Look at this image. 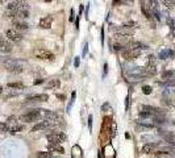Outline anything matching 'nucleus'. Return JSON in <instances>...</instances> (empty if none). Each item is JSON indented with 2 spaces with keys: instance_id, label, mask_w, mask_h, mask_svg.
<instances>
[{
  "instance_id": "obj_1",
  "label": "nucleus",
  "mask_w": 175,
  "mask_h": 158,
  "mask_svg": "<svg viewBox=\"0 0 175 158\" xmlns=\"http://www.w3.org/2000/svg\"><path fill=\"white\" fill-rule=\"evenodd\" d=\"M148 75L146 67H133V69H128L125 71V77L129 79V81H141L144 77Z\"/></svg>"
},
{
  "instance_id": "obj_2",
  "label": "nucleus",
  "mask_w": 175,
  "mask_h": 158,
  "mask_svg": "<svg viewBox=\"0 0 175 158\" xmlns=\"http://www.w3.org/2000/svg\"><path fill=\"white\" fill-rule=\"evenodd\" d=\"M2 63L6 67V70L11 71V73H21L24 70L22 62L17 61V59H13V58H4L2 59Z\"/></svg>"
},
{
  "instance_id": "obj_3",
  "label": "nucleus",
  "mask_w": 175,
  "mask_h": 158,
  "mask_svg": "<svg viewBox=\"0 0 175 158\" xmlns=\"http://www.w3.org/2000/svg\"><path fill=\"white\" fill-rule=\"evenodd\" d=\"M33 56L38 59H43V61H54V54L43 48H36L33 50Z\"/></svg>"
},
{
  "instance_id": "obj_4",
  "label": "nucleus",
  "mask_w": 175,
  "mask_h": 158,
  "mask_svg": "<svg viewBox=\"0 0 175 158\" xmlns=\"http://www.w3.org/2000/svg\"><path fill=\"white\" fill-rule=\"evenodd\" d=\"M40 117H41L40 110H32V111H28L26 113L21 115L20 116V120L22 123H33V121H37Z\"/></svg>"
},
{
  "instance_id": "obj_5",
  "label": "nucleus",
  "mask_w": 175,
  "mask_h": 158,
  "mask_svg": "<svg viewBox=\"0 0 175 158\" xmlns=\"http://www.w3.org/2000/svg\"><path fill=\"white\" fill-rule=\"evenodd\" d=\"M46 138L50 145H59V142H63L66 140V135L62 132H53L50 135H47Z\"/></svg>"
},
{
  "instance_id": "obj_6",
  "label": "nucleus",
  "mask_w": 175,
  "mask_h": 158,
  "mask_svg": "<svg viewBox=\"0 0 175 158\" xmlns=\"http://www.w3.org/2000/svg\"><path fill=\"white\" fill-rule=\"evenodd\" d=\"M55 125V120H45L38 123L37 125H35L32 128V132H37V131H47Z\"/></svg>"
},
{
  "instance_id": "obj_7",
  "label": "nucleus",
  "mask_w": 175,
  "mask_h": 158,
  "mask_svg": "<svg viewBox=\"0 0 175 158\" xmlns=\"http://www.w3.org/2000/svg\"><path fill=\"white\" fill-rule=\"evenodd\" d=\"M6 37L8 41H12V42H18V41H21L22 40V36H21V33L16 31V29H7L6 31Z\"/></svg>"
},
{
  "instance_id": "obj_8",
  "label": "nucleus",
  "mask_w": 175,
  "mask_h": 158,
  "mask_svg": "<svg viewBox=\"0 0 175 158\" xmlns=\"http://www.w3.org/2000/svg\"><path fill=\"white\" fill-rule=\"evenodd\" d=\"M141 54L140 49H123V57L126 59V61H132V59L138 58Z\"/></svg>"
},
{
  "instance_id": "obj_9",
  "label": "nucleus",
  "mask_w": 175,
  "mask_h": 158,
  "mask_svg": "<svg viewBox=\"0 0 175 158\" xmlns=\"http://www.w3.org/2000/svg\"><path fill=\"white\" fill-rule=\"evenodd\" d=\"M159 135L166 142H169L170 145H175V133L169 132V131H161Z\"/></svg>"
},
{
  "instance_id": "obj_10",
  "label": "nucleus",
  "mask_w": 175,
  "mask_h": 158,
  "mask_svg": "<svg viewBox=\"0 0 175 158\" xmlns=\"http://www.w3.org/2000/svg\"><path fill=\"white\" fill-rule=\"evenodd\" d=\"M49 100V95L46 94H40V95H33L26 99V103H42Z\"/></svg>"
},
{
  "instance_id": "obj_11",
  "label": "nucleus",
  "mask_w": 175,
  "mask_h": 158,
  "mask_svg": "<svg viewBox=\"0 0 175 158\" xmlns=\"http://www.w3.org/2000/svg\"><path fill=\"white\" fill-rule=\"evenodd\" d=\"M0 50L3 53H11V50H12V45L8 42V40L6 37L2 36V34H0Z\"/></svg>"
},
{
  "instance_id": "obj_12",
  "label": "nucleus",
  "mask_w": 175,
  "mask_h": 158,
  "mask_svg": "<svg viewBox=\"0 0 175 158\" xmlns=\"http://www.w3.org/2000/svg\"><path fill=\"white\" fill-rule=\"evenodd\" d=\"M40 115L45 117V120H58L59 118L58 113L49 111V110H40Z\"/></svg>"
},
{
  "instance_id": "obj_13",
  "label": "nucleus",
  "mask_w": 175,
  "mask_h": 158,
  "mask_svg": "<svg viewBox=\"0 0 175 158\" xmlns=\"http://www.w3.org/2000/svg\"><path fill=\"white\" fill-rule=\"evenodd\" d=\"M116 41H117V44H120V45H123L125 48L126 44H129L130 41H132V38H130V34H120V33H117L116 34Z\"/></svg>"
},
{
  "instance_id": "obj_14",
  "label": "nucleus",
  "mask_w": 175,
  "mask_h": 158,
  "mask_svg": "<svg viewBox=\"0 0 175 158\" xmlns=\"http://www.w3.org/2000/svg\"><path fill=\"white\" fill-rule=\"evenodd\" d=\"M51 24H53V16H45L40 20L38 25L42 29H49V28H51Z\"/></svg>"
},
{
  "instance_id": "obj_15",
  "label": "nucleus",
  "mask_w": 175,
  "mask_h": 158,
  "mask_svg": "<svg viewBox=\"0 0 175 158\" xmlns=\"http://www.w3.org/2000/svg\"><path fill=\"white\" fill-rule=\"evenodd\" d=\"M13 27H14V29H16V31H26V29L29 28V25L26 23H24V21H21V20H13Z\"/></svg>"
},
{
  "instance_id": "obj_16",
  "label": "nucleus",
  "mask_w": 175,
  "mask_h": 158,
  "mask_svg": "<svg viewBox=\"0 0 175 158\" xmlns=\"http://www.w3.org/2000/svg\"><path fill=\"white\" fill-rule=\"evenodd\" d=\"M125 48H126V49H140V50H141V49H146V46H145L142 42L134 41V40H133V41H130L129 44H126Z\"/></svg>"
},
{
  "instance_id": "obj_17",
  "label": "nucleus",
  "mask_w": 175,
  "mask_h": 158,
  "mask_svg": "<svg viewBox=\"0 0 175 158\" xmlns=\"http://www.w3.org/2000/svg\"><path fill=\"white\" fill-rule=\"evenodd\" d=\"M175 56V52L171 50V49H165L159 53V58L161 59H166V58H173Z\"/></svg>"
},
{
  "instance_id": "obj_18",
  "label": "nucleus",
  "mask_w": 175,
  "mask_h": 158,
  "mask_svg": "<svg viewBox=\"0 0 175 158\" xmlns=\"http://www.w3.org/2000/svg\"><path fill=\"white\" fill-rule=\"evenodd\" d=\"M59 86H61L59 79H51V81H49V83L46 85V90H54V88H58Z\"/></svg>"
},
{
  "instance_id": "obj_19",
  "label": "nucleus",
  "mask_w": 175,
  "mask_h": 158,
  "mask_svg": "<svg viewBox=\"0 0 175 158\" xmlns=\"http://www.w3.org/2000/svg\"><path fill=\"white\" fill-rule=\"evenodd\" d=\"M154 148H155L154 144H145L142 146V149H141V152L145 153V154H152V153H154Z\"/></svg>"
},
{
  "instance_id": "obj_20",
  "label": "nucleus",
  "mask_w": 175,
  "mask_h": 158,
  "mask_svg": "<svg viewBox=\"0 0 175 158\" xmlns=\"http://www.w3.org/2000/svg\"><path fill=\"white\" fill-rule=\"evenodd\" d=\"M146 71H148V75H154V74L157 73V69H155L153 59H150L149 61V65L146 66Z\"/></svg>"
},
{
  "instance_id": "obj_21",
  "label": "nucleus",
  "mask_w": 175,
  "mask_h": 158,
  "mask_svg": "<svg viewBox=\"0 0 175 158\" xmlns=\"http://www.w3.org/2000/svg\"><path fill=\"white\" fill-rule=\"evenodd\" d=\"M141 11H142V13L146 16V19H149V20H152V17H153V13H152V8L149 9V7L148 6H145V4H142L141 6Z\"/></svg>"
},
{
  "instance_id": "obj_22",
  "label": "nucleus",
  "mask_w": 175,
  "mask_h": 158,
  "mask_svg": "<svg viewBox=\"0 0 175 158\" xmlns=\"http://www.w3.org/2000/svg\"><path fill=\"white\" fill-rule=\"evenodd\" d=\"M174 74H175V71H171V70L163 71L162 73V79H163V81H166V82L173 81V79H174Z\"/></svg>"
},
{
  "instance_id": "obj_23",
  "label": "nucleus",
  "mask_w": 175,
  "mask_h": 158,
  "mask_svg": "<svg viewBox=\"0 0 175 158\" xmlns=\"http://www.w3.org/2000/svg\"><path fill=\"white\" fill-rule=\"evenodd\" d=\"M7 87H9V88H16V90H22L24 85H22V83H20V82H13V83H8Z\"/></svg>"
},
{
  "instance_id": "obj_24",
  "label": "nucleus",
  "mask_w": 175,
  "mask_h": 158,
  "mask_svg": "<svg viewBox=\"0 0 175 158\" xmlns=\"http://www.w3.org/2000/svg\"><path fill=\"white\" fill-rule=\"evenodd\" d=\"M24 129V127L22 125H13L12 128H9V133L11 135H14V133H17V132H20V131H22Z\"/></svg>"
},
{
  "instance_id": "obj_25",
  "label": "nucleus",
  "mask_w": 175,
  "mask_h": 158,
  "mask_svg": "<svg viewBox=\"0 0 175 158\" xmlns=\"http://www.w3.org/2000/svg\"><path fill=\"white\" fill-rule=\"evenodd\" d=\"M53 154L50 152H38L37 153V158H51Z\"/></svg>"
},
{
  "instance_id": "obj_26",
  "label": "nucleus",
  "mask_w": 175,
  "mask_h": 158,
  "mask_svg": "<svg viewBox=\"0 0 175 158\" xmlns=\"http://www.w3.org/2000/svg\"><path fill=\"white\" fill-rule=\"evenodd\" d=\"M150 3V8L154 9V11H159V4H158V0H149Z\"/></svg>"
},
{
  "instance_id": "obj_27",
  "label": "nucleus",
  "mask_w": 175,
  "mask_h": 158,
  "mask_svg": "<svg viewBox=\"0 0 175 158\" xmlns=\"http://www.w3.org/2000/svg\"><path fill=\"white\" fill-rule=\"evenodd\" d=\"M0 132L2 133L9 132V125L7 124V123H0Z\"/></svg>"
},
{
  "instance_id": "obj_28",
  "label": "nucleus",
  "mask_w": 175,
  "mask_h": 158,
  "mask_svg": "<svg viewBox=\"0 0 175 158\" xmlns=\"http://www.w3.org/2000/svg\"><path fill=\"white\" fill-rule=\"evenodd\" d=\"M50 150H55V152H59V153H65V150H63V148L59 146V145H50L49 146Z\"/></svg>"
},
{
  "instance_id": "obj_29",
  "label": "nucleus",
  "mask_w": 175,
  "mask_h": 158,
  "mask_svg": "<svg viewBox=\"0 0 175 158\" xmlns=\"http://www.w3.org/2000/svg\"><path fill=\"white\" fill-rule=\"evenodd\" d=\"M142 92L145 95H149V94H152V87L150 86H144L142 87Z\"/></svg>"
},
{
  "instance_id": "obj_30",
  "label": "nucleus",
  "mask_w": 175,
  "mask_h": 158,
  "mask_svg": "<svg viewBox=\"0 0 175 158\" xmlns=\"http://www.w3.org/2000/svg\"><path fill=\"white\" fill-rule=\"evenodd\" d=\"M163 4H165V6H166V8H169V9L173 8V4H171V2H170V0H163Z\"/></svg>"
},
{
  "instance_id": "obj_31",
  "label": "nucleus",
  "mask_w": 175,
  "mask_h": 158,
  "mask_svg": "<svg viewBox=\"0 0 175 158\" xmlns=\"http://www.w3.org/2000/svg\"><path fill=\"white\" fill-rule=\"evenodd\" d=\"M14 120H16V117H14V116H9V117H8V120H7L6 123L9 125V124H12V123H14Z\"/></svg>"
},
{
  "instance_id": "obj_32",
  "label": "nucleus",
  "mask_w": 175,
  "mask_h": 158,
  "mask_svg": "<svg viewBox=\"0 0 175 158\" xmlns=\"http://www.w3.org/2000/svg\"><path fill=\"white\" fill-rule=\"evenodd\" d=\"M88 121H90L88 123V128H90V131H91V128H92V116L88 117Z\"/></svg>"
},
{
  "instance_id": "obj_33",
  "label": "nucleus",
  "mask_w": 175,
  "mask_h": 158,
  "mask_svg": "<svg viewBox=\"0 0 175 158\" xmlns=\"http://www.w3.org/2000/svg\"><path fill=\"white\" fill-rule=\"evenodd\" d=\"M42 82H43V79H37V81H35V85H40Z\"/></svg>"
},
{
  "instance_id": "obj_34",
  "label": "nucleus",
  "mask_w": 175,
  "mask_h": 158,
  "mask_svg": "<svg viewBox=\"0 0 175 158\" xmlns=\"http://www.w3.org/2000/svg\"><path fill=\"white\" fill-rule=\"evenodd\" d=\"M75 66H76V67L79 66V57H76V58H75Z\"/></svg>"
},
{
  "instance_id": "obj_35",
  "label": "nucleus",
  "mask_w": 175,
  "mask_h": 158,
  "mask_svg": "<svg viewBox=\"0 0 175 158\" xmlns=\"http://www.w3.org/2000/svg\"><path fill=\"white\" fill-rule=\"evenodd\" d=\"M72 20H74V11H72V9H71V16H70V21H72Z\"/></svg>"
},
{
  "instance_id": "obj_36",
  "label": "nucleus",
  "mask_w": 175,
  "mask_h": 158,
  "mask_svg": "<svg viewBox=\"0 0 175 158\" xmlns=\"http://www.w3.org/2000/svg\"><path fill=\"white\" fill-rule=\"evenodd\" d=\"M57 98H58V99H65V96H63V95H59V94L57 95Z\"/></svg>"
},
{
  "instance_id": "obj_37",
  "label": "nucleus",
  "mask_w": 175,
  "mask_h": 158,
  "mask_svg": "<svg viewBox=\"0 0 175 158\" xmlns=\"http://www.w3.org/2000/svg\"><path fill=\"white\" fill-rule=\"evenodd\" d=\"M87 48H88V46H87V45H86V46H84V50H83V56H84V54L87 53Z\"/></svg>"
},
{
  "instance_id": "obj_38",
  "label": "nucleus",
  "mask_w": 175,
  "mask_h": 158,
  "mask_svg": "<svg viewBox=\"0 0 175 158\" xmlns=\"http://www.w3.org/2000/svg\"><path fill=\"white\" fill-rule=\"evenodd\" d=\"M170 2H171V4H173V6H175V0H170Z\"/></svg>"
},
{
  "instance_id": "obj_39",
  "label": "nucleus",
  "mask_w": 175,
  "mask_h": 158,
  "mask_svg": "<svg viewBox=\"0 0 175 158\" xmlns=\"http://www.w3.org/2000/svg\"><path fill=\"white\" fill-rule=\"evenodd\" d=\"M2 92H3V87L0 86V95H2Z\"/></svg>"
},
{
  "instance_id": "obj_40",
  "label": "nucleus",
  "mask_w": 175,
  "mask_h": 158,
  "mask_svg": "<svg viewBox=\"0 0 175 158\" xmlns=\"http://www.w3.org/2000/svg\"><path fill=\"white\" fill-rule=\"evenodd\" d=\"M121 2H132V0H121Z\"/></svg>"
},
{
  "instance_id": "obj_41",
  "label": "nucleus",
  "mask_w": 175,
  "mask_h": 158,
  "mask_svg": "<svg viewBox=\"0 0 175 158\" xmlns=\"http://www.w3.org/2000/svg\"><path fill=\"white\" fill-rule=\"evenodd\" d=\"M45 2H51V0H45Z\"/></svg>"
},
{
  "instance_id": "obj_42",
  "label": "nucleus",
  "mask_w": 175,
  "mask_h": 158,
  "mask_svg": "<svg viewBox=\"0 0 175 158\" xmlns=\"http://www.w3.org/2000/svg\"><path fill=\"white\" fill-rule=\"evenodd\" d=\"M2 2H3V0H0V3H2Z\"/></svg>"
}]
</instances>
